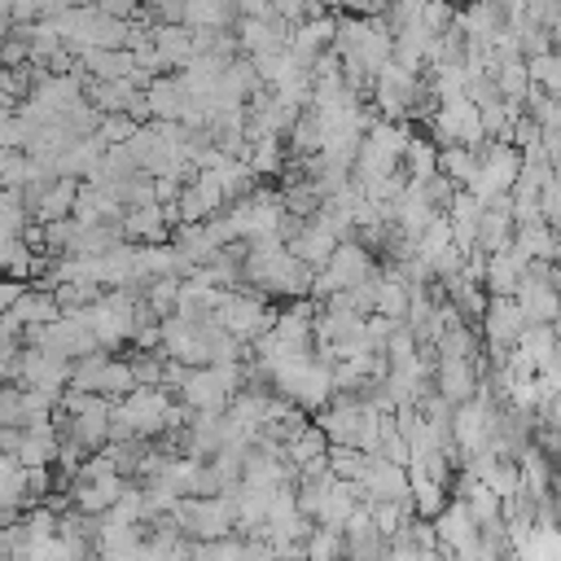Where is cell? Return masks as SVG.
<instances>
[{"label": "cell", "mask_w": 561, "mask_h": 561, "mask_svg": "<svg viewBox=\"0 0 561 561\" xmlns=\"http://www.w3.org/2000/svg\"><path fill=\"white\" fill-rule=\"evenodd\" d=\"M96 13L105 18H118V22H136L140 18V0H88Z\"/></svg>", "instance_id": "obj_39"}, {"label": "cell", "mask_w": 561, "mask_h": 561, "mask_svg": "<svg viewBox=\"0 0 561 561\" xmlns=\"http://www.w3.org/2000/svg\"><path fill=\"white\" fill-rule=\"evenodd\" d=\"M272 320H276V311L267 307V298L263 294H254V289H228L224 294V302L215 307V324L224 329V333H232L237 342H254V337H263L267 329H272Z\"/></svg>", "instance_id": "obj_4"}, {"label": "cell", "mask_w": 561, "mask_h": 561, "mask_svg": "<svg viewBox=\"0 0 561 561\" xmlns=\"http://www.w3.org/2000/svg\"><path fill=\"white\" fill-rule=\"evenodd\" d=\"M364 500H408V469L381 456H368L359 473V504Z\"/></svg>", "instance_id": "obj_11"}, {"label": "cell", "mask_w": 561, "mask_h": 561, "mask_svg": "<svg viewBox=\"0 0 561 561\" xmlns=\"http://www.w3.org/2000/svg\"><path fill=\"white\" fill-rule=\"evenodd\" d=\"M425 131H430V140H434L438 149H447V145L482 149V145H486L478 105H469L465 96H456V101H438V105L425 114Z\"/></svg>", "instance_id": "obj_3"}, {"label": "cell", "mask_w": 561, "mask_h": 561, "mask_svg": "<svg viewBox=\"0 0 561 561\" xmlns=\"http://www.w3.org/2000/svg\"><path fill=\"white\" fill-rule=\"evenodd\" d=\"M399 171H403L408 180H430V175H438V145H434L430 136H408L403 158H399Z\"/></svg>", "instance_id": "obj_27"}, {"label": "cell", "mask_w": 561, "mask_h": 561, "mask_svg": "<svg viewBox=\"0 0 561 561\" xmlns=\"http://www.w3.org/2000/svg\"><path fill=\"white\" fill-rule=\"evenodd\" d=\"M110 522H118V526H145V495H140V486L136 482H127L123 491H118V500L110 504V513H105Z\"/></svg>", "instance_id": "obj_34"}, {"label": "cell", "mask_w": 561, "mask_h": 561, "mask_svg": "<svg viewBox=\"0 0 561 561\" xmlns=\"http://www.w3.org/2000/svg\"><path fill=\"white\" fill-rule=\"evenodd\" d=\"M175 298H180V280H171V276H162V280H149V285H140V302L162 320V316H171L175 311Z\"/></svg>", "instance_id": "obj_35"}, {"label": "cell", "mask_w": 561, "mask_h": 561, "mask_svg": "<svg viewBox=\"0 0 561 561\" xmlns=\"http://www.w3.org/2000/svg\"><path fill=\"white\" fill-rule=\"evenodd\" d=\"M232 35H237V53L241 57H267V53H280L289 44V22H280L276 13H267V18H241Z\"/></svg>", "instance_id": "obj_8"}, {"label": "cell", "mask_w": 561, "mask_h": 561, "mask_svg": "<svg viewBox=\"0 0 561 561\" xmlns=\"http://www.w3.org/2000/svg\"><path fill=\"white\" fill-rule=\"evenodd\" d=\"M285 162H289V153H285L280 136H254V140L245 145V167H250L254 175H280Z\"/></svg>", "instance_id": "obj_28"}, {"label": "cell", "mask_w": 561, "mask_h": 561, "mask_svg": "<svg viewBox=\"0 0 561 561\" xmlns=\"http://www.w3.org/2000/svg\"><path fill=\"white\" fill-rule=\"evenodd\" d=\"M22 289H26L22 280H9V276H0V316H4V311H9L18 298H22Z\"/></svg>", "instance_id": "obj_40"}, {"label": "cell", "mask_w": 561, "mask_h": 561, "mask_svg": "<svg viewBox=\"0 0 561 561\" xmlns=\"http://www.w3.org/2000/svg\"><path fill=\"white\" fill-rule=\"evenodd\" d=\"M513 302L522 307L526 324H552L557 320V289H552V280H535V276L522 272L517 289H513Z\"/></svg>", "instance_id": "obj_16"}, {"label": "cell", "mask_w": 561, "mask_h": 561, "mask_svg": "<svg viewBox=\"0 0 561 561\" xmlns=\"http://www.w3.org/2000/svg\"><path fill=\"white\" fill-rule=\"evenodd\" d=\"M13 381H18V386H31V390L61 394V390L70 386V359L48 355V351H39V346H22V351H18V364H13Z\"/></svg>", "instance_id": "obj_5"}, {"label": "cell", "mask_w": 561, "mask_h": 561, "mask_svg": "<svg viewBox=\"0 0 561 561\" xmlns=\"http://www.w3.org/2000/svg\"><path fill=\"white\" fill-rule=\"evenodd\" d=\"M526 263H530V259H522L513 245L486 254V263H482V294H491V298H513V289H517V280H522V272H526Z\"/></svg>", "instance_id": "obj_14"}, {"label": "cell", "mask_w": 561, "mask_h": 561, "mask_svg": "<svg viewBox=\"0 0 561 561\" xmlns=\"http://www.w3.org/2000/svg\"><path fill=\"white\" fill-rule=\"evenodd\" d=\"M26 224H31V215H26L22 197H18V188H0V241L22 237Z\"/></svg>", "instance_id": "obj_33"}, {"label": "cell", "mask_w": 561, "mask_h": 561, "mask_svg": "<svg viewBox=\"0 0 561 561\" xmlns=\"http://www.w3.org/2000/svg\"><path fill=\"white\" fill-rule=\"evenodd\" d=\"M522 259H543L552 263L557 259V232L543 224V219H530V224H513V241H508Z\"/></svg>", "instance_id": "obj_22"}, {"label": "cell", "mask_w": 561, "mask_h": 561, "mask_svg": "<svg viewBox=\"0 0 561 561\" xmlns=\"http://www.w3.org/2000/svg\"><path fill=\"white\" fill-rule=\"evenodd\" d=\"M430 526H434V543H438L447 557H456V552H473V543H478V526H473L465 500H447V504L430 517Z\"/></svg>", "instance_id": "obj_6"}, {"label": "cell", "mask_w": 561, "mask_h": 561, "mask_svg": "<svg viewBox=\"0 0 561 561\" xmlns=\"http://www.w3.org/2000/svg\"><path fill=\"white\" fill-rule=\"evenodd\" d=\"M430 351H434V359H478L482 337H478V329H473V324L456 320V324H447V329L438 333V342H434Z\"/></svg>", "instance_id": "obj_25"}, {"label": "cell", "mask_w": 561, "mask_h": 561, "mask_svg": "<svg viewBox=\"0 0 561 561\" xmlns=\"http://www.w3.org/2000/svg\"><path fill=\"white\" fill-rule=\"evenodd\" d=\"M18 447V430H0V456H13Z\"/></svg>", "instance_id": "obj_42"}, {"label": "cell", "mask_w": 561, "mask_h": 561, "mask_svg": "<svg viewBox=\"0 0 561 561\" xmlns=\"http://www.w3.org/2000/svg\"><path fill=\"white\" fill-rule=\"evenodd\" d=\"M118 228H123V241H140V245H153V241H167L171 237V224H167V215H162V206H131V210H123V219H118Z\"/></svg>", "instance_id": "obj_18"}, {"label": "cell", "mask_w": 561, "mask_h": 561, "mask_svg": "<svg viewBox=\"0 0 561 561\" xmlns=\"http://www.w3.org/2000/svg\"><path fill=\"white\" fill-rule=\"evenodd\" d=\"M302 561H342V530L311 526L302 539Z\"/></svg>", "instance_id": "obj_32"}, {"label": "cell", "mask_w": 561, "mask_h": 561, "mask_svg": "<svg viewBox=\"0 0 561 561\" xmlns=\"http://www.w3.org/2000/svg\"><path fill=\"white\" fill-rule=\"evenodd\" d=\"M4 316L26 333V329H39V324L57 320V316H61V307H57V298H53L48 289H31V285H26V289H22V298H18Z\"/></svg>", "instance_id": "obj_21"}, {"label": "cell", "mask_w": 561, "mask_h": 561, "mask_svg": "<svg viewBox=\"0 0 561 561\" xmlns=\"http://www.w3.org/2000/svg\"><path fill=\"white\" fill-rule=\"evenodd\" d=\"M22 386L4 381L0 386V430H22Z\"/></svg>", "instance_id": "obj_38"}, {"label": "cell", "mask_w": 561, "mask_h": 561, "mask_svg": "<svg viewBox=\"0 0 561 561\" xmlns=\"http://www.w3.org/2000/svg\"><path fill=\"white\" fill-rule=\"evenodd\" d=\"M478 320H482V333L478 337H486V346L495 355H504L522 337V329H526V316H522V307L513 298H486V307H482Z\"/></svg>", "instance_id": "obj_7"}, {"label": "cell", "mask_w": 561, "mask_h": 561, "mask_svg": "<svg viewBox=\"0 0 561 561\" xmlns=\"http://www.w3.org/2000/svg\"><path fill=\"white\" fill-rule=\"evenodd\" d=\"M478 171V149H465V145H447L438 149V175L451 184V188H465Z\"/></svg>", "instance_id": "obj_29"}, {"label": "cell", "mask_w": 561, "mask_h": 561, "mask_svg": "<svg viewBox=\"0 0 561 561\" xmlns=\"http://www.w3.org/2000/svg\"><path fill=\"white\" fill-rule=\"evenodd\" d=\"M241 280H250L254 294L263 298H307L311 285V267H302L285 245L276 250H245L241 259Z\"/></svg>", "instance_id": "obj_1"}, {"label": "cell", "mask_w": 561, "mask_h": 561, "mask_svg": "<svg viewBox=\"0 0 561 561\" xmlns=\"http://www.w3.org/2000/svg\"><path fill=\"white\" fill-rule=\"evenodd\" d=\"M75 193H79V180L57 175V180L35 197V206H31L35 224H57V219H66V215H70V206H75Z\"/></svg>", "instance_id": "obj_23"}, {"label": "cell", "mask_w": 561, "mask_h": 561, "mask_svg": "<svg viewBox=\"0 0 561 561\" xmlns=\"http://www.w3.org/2000/svg\"><path fill=\"white\" fill-rule=\"evenodd\" d=\"M232 9H237V18H267L272 13L267 0H232Z\"/></svg>", "instance_id": "obj_41"}, {"label": "cell", "mask_w": 561, "mask_h": 561, "mask_svg": "<svg viewBox=\"0 0 561 561\" xmlns=\"http://www.w3.org/2000/svg\"><path fill=\"white\" fill-rule=\"evenodd\" d=\"M13 460H18L22 469H48V465L57 460V425H53V421L22 425V430H18Z\"/></svg>", "instance_id": "obj_12"}, {"label": "cell", "mask_w": 561, "mask_h": 561, "mask_svg": "<svg viewBox=\"0 0 561 561\" xmlns=\"http://www.w3.org/2000/svg\"><path fill=\"white\" fill-rule=\"evenodd\" d=\"M162 364H167V355H158V351H136V355L127 359L131 390H136V386H158V390H162Z\"/></svg>", "instance_id": "obj_36"}, {"label": "cell", "mask_w": 561, "mask_h": 561, "mask_svg": "<svg viewBox=\"0 0 561 561\" xmlns=\"http://www.w3.org/2000/svg\"><path fill=\"white\" fill-rule=\"evenodd\" d=\"M333 245H337V241H333V237H329V232H324L316 219H302V224H294V232L285 237V250H289V254H294L302 267H311V272L329 263Z\"/></svg>", "instance_id": "obj_13"}, {"label": "cell", "mask_w": 561, "mask_h": 561, "mask_svg": "<svg viewBox=\"0 0 561 561\" xmlns=\"http://www.w3.org/2000/svg\"><path fill=\"white\" fill-rule=\"evenodd\" d=\"M0 18H4V0H0Z\"/></svg>", "instance_id": "obj_45"}, {"label": "cell", "mask_w": 561, "mask_h": 561, "mask_svg": "<svg viewBox=\"0 0 561 561\" xmlns=\"http://www.w3.org/2000/svg\"><path fill=\"white\" fill-rule=\"evenodd\" d=\"M430 386L443 403H469L478 394V359H434Z\"/></svg>", "instance_id": "obj_9"}, {"label": "cell", "mask_w": 561, "mask_h": 561, "mask_svg": "<svg viewBox=\"0 0 561 561\" xmlns=\"http://www.w3.org/2000/svg\"><path fill=\"white\" fill-rule=\"evenodd\" d=\"M522 66H526L530 88H539V92H552V96H557V88H561V61H557V53L522 57Z\"/></svg>", "instance_id": "obj_31"}, {"label": "cell", "mask_w": 561, "mask_h": 561, "mask_svg": "<svg viewBox=\"0 0 561 561\" xmlns=\"http://www.w3.org/2000/svg\"><path fill=\"white\" fill-rule=\"evenodd\" d=\"M140 96H145L149 118H158V123H184V114L193 110V101H188L180 75H158V79H149V83L140 88Z\"/></svg>", "instance_id": "obj_10"}, {"label": "cell", "mask_w": 561, "mask_h": 561, "mask_svg": "<svg viewBox=\"0 0 561 561\" xmlns=\"http://www.w3.org/2000/svg\"><path fill=\"white\" fill-rule=\"evenodd\" d=\"M131 53H123V48H88V53H79V70H83V79H127L131 75Z\"/></svg>", "instance_id": "obj_24"}, {"label": "cell", "mask_w": 561, "mask_h": 561, "mask_svg": "<svg viewBox=\"0 0 561 561\" xmlns=\"http://www.w3.org/2000/svg\"><path fill=\"white\" fill-rule=\"evenodd\" d=\"M316 4H320V9H324V13H329V9H342V4H346V0H316Z\"/></svg>", "instance_id": "obj_44"}, {"label": "cell", "mask_w": 561, "mask_h": 561, "mask_svg": "<svg viewBox=\"0 0 561 561\" xmlns=\"http://www.w3.org/2000/svg\"><path fill=\"white\" fill-rule=\"evenodd\" d=\"M131 131H136V123H131L127 114H101V123H96L92 140H101V145L110 149V145H123Z\"/></svg>", "instance_id": "obj_37"}, {"label": "cell", "mask_w": 561, "mask_h": 561, "mask_svg": "<svg viewBox=\"0 0 561 561\" xmlns=\"http://www.w3.org/2000/svg\"><path fill=\"white\" fill-rule=\"evenodd\" d=\"M171 522L193 543L228 539L232 535V500L228 495H184V500H175Z\"/></svg>", "instance_id": "obj_2"}, {"label": "cell", "mask_w": 561, "mask_h": 561, "mask_svg": "<svg viewBox=\"0 0 561 561\" xmlns=\"http://www.w3.org/2000/svg\"><path fill=\"white\" fill-rule=\"evenodd\" d=\"M364 465H368V456H364L359 447L329 443V451H324V469H329V478H337V482H359Z\"/></svg>", "instance_id": "obj_30"}, {"label": "cell", "mask_w": 561, "mask_h": 561, "mask_svg": "<svg viewBox=\"0 0 561 561\" xmlns=\"http://www.w3.org/2000/svg\"><path fill=\"white\" fill-rule=\"evenodd\" d=\"M355 508H359V482H337V478H329V486H324V495H320V508H316V526L342 530Z\"/></svg>", "instance_id": "obj_17"}, {"label": "cell", "mask_w": 561, "mask_h": 561, "mask_svg": "<svg viewBox=\"0 0 561 561\" xmlns=\"http://www.w3.org/2000/svg\"><path fill=\"white\" fill-rule=\"evenodd\" d=\"M508 241H513V215H508V197H500L482 210L478 232H473V250L495 254V250H508Z\"/></svg>", "instance_id": "obj_19"}, {"label": "cell", "mask_w": 561, "mask_h": 561, "mask_svg": "<svg viewBox=\"0 0 561 561\" xmlns=\"http://www.w3.org/2000/svg\"><path fill=\"white\" fill-rule=\"evenodd\" d=\"M149 48L158 53V61H162V70H184V61L193 57V31L188 26H158V22H149Z\"/></svg>", "instance_id": "obj_20"}, {"label": "cell", "mask_w": 561, "mask_h": 561, "mask_svg": "<svg viewBox=\"0 0 561 561\" xmlns=\"http://www.w3.org/2000/svg\"><path fill=\"white\" fill-rule=\"evenodd\" d=\"M237 18L232 0H188L184 4V26L188 31H228Z\"/></svg>", "instance_id": "obj_26"}, {"label": "cell", "mask_w": 561, "mask_h": 561, "mask_svg": "<svg viewBox=\"0 0 561 561\" xmlns=\"http://www.w3.org/2000/svg\"><path fill=\"white\" fill-rule=\"evenodd\" d=\"M127 482H131V478H123V473H105V478H92V482H70V508L92 513V517H105L110 504L118 500V491H123Z\"/></svg>", "instance_id": "obj_15"}, {"label": "cell", "mask_w": 561, "mask_h": 561, "mask_svg": "<svg viewBox=\"0 0 561 561\" xmlns=\"http://www.w3.org/2000/svg\"><path fill=\"white\" fill-rule=\"evenodd\" d=\"M416 561H447V552L443 548H425V552H416Z\"/></svg>", "instance_id": "obj_43"}, {"label": "cell", "mask_w": 561, "mask_h": 561, "mask_svg": "<svg viewBox=\"0 0 561 561\" xmlns=\"http://www.w3.org/2000/svg\"><path fill=\"white\" fill-rule=\"evenodd\" d=\"M451 4H456V0H451ZM465 4H469V0H465Z\"/></svg>", "instance_id": "obj_46"}]
</instances>
